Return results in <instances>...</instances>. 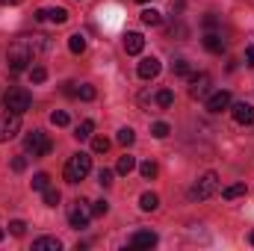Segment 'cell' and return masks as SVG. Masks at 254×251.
Wrapping results in <instances>:
<instances>
[{"mask_svg": "<svg viewBox=\"0 0 254 251\" xmlns=\"http://www.w3.org/2000/svg\"><path fill=\"white\" fill-rule=\"evenodd\" d=\"M77 95H80L83 101H95V95H98V92H95V86H80V89H77Z\"/></svg>", "mask_w": 254, "mask_h": 251, "instance_id": "1f68e13d", "label": "cell"}, {"mask_svg": "<svg viewBox=\"0 0 254 251\" xmlns=\"http://www.w3.org/2000/svg\"><path fill=\"white\" fill-rule=\"evenodd\" d=\"M24 231H27V225H24L21 219H15V222H9V234H15V237H24Z\"/></svg>", "mask_w": 254, "mask_h": 251, "instance_id": "836d02e7", "label": "cell"}, {"mask_svg": "<svg viewBox=\"0 0 254 251\" xmlns=\"http://www.w3.org/2000/svg\"><path fill=\"white\" fill-rule=\"evenodd\" d=\"M33 60H36V51H33V45L27 42V36H21L18 42H12L9 51H6V65H9L15 74H18V71H27Z\"/></svg>", "mask_w": 254, "mask_h": 251, "instance_id": "6da1fadb", "label": "cell"}, {"mask_svg": "<svg viewBox=\"0 0 254 251\" xmlns=\"http://www.w3.org/2000/svg\"><path fill=\"white\" fill-rule=\"evenodd\" d=\"M139 207H142L145 213H151V210H157V207H160V198H157L154 192H145V195L139 198Z\"/></svg>", "mask_w": 254, "mask_h": 251, "instance_id": "e0dca14e", "label": "cell"}, {"mask_svg": "<svg viewBox=\"0 0 254 251\" xmlns=\"http://www.w3.org/2000/svg\"><path fill=\"white\" fill-rule=\"evenodd\" d=\"M139 3H148V0H139Z\"/></svg>", "mask_w": 254, "mask_h": 251, "instance_id": "7bdbcfd3", "label": "cell"}, {"mask_svg": "<svg viewBox=\"0 0 254 251\" xmlns=\"http://www.w3.org/2000/svg\"><path fill=\"white\" fill-rule=\"evenodd\" d=\"M60 249H63V243L57 237H39L33 243V251H60Z\"/></svg>", "mask_w": 254, "mask_h": 251, "instance_id": "9a60e30c", "label": "cell"}, {"mask_svg": "<svg viewBox=\"0 0 254 251\" xmlns=\"http://www.w3.org/2000/svg\"><path fill=\"white\" fill-rule=\"evenodd\" d=\"M98 184H101V187H110V184H113V172H110V169H101V172H98Z\"/></svg>", "mask_w": 254, "mask_h": 251, "instance_id": "e575fe53", "label": "cell"}, {"mask_svg": "<svg viewBox=\"0 0 254 251\" xmlns=\"http://www.w3.org/2000/svg\"><path fill=\"white\" fill-rule=\"evenodd\" d=\"M18 3H24V0H0V6H18Z\"/></svg>", "mask_w": 254, "mask_h": 251, "instance_id": "ab89813d", "label": "cell"}, {"mask_svg": "<svg viewBox=\"0 0 254 251\" xmlns=\"http://www.w3.org/2000/svg\"><path fill=\"white\" fill-rule=\"evenodd\" d=\"M204 48H207L210 54H222V51H225V39H222L219 33H207V36H204Z\"/></svg>", "mask_w": 254, "mask_h": 251, "instance_id": "2e32d148", "label": "cell"}, {"mask_svg": "<svg viewBox=\"0 0 254 251\" xmlns=\"http://www.w3.org/2000/svg\"><path fill=\"white\" fill-rule=\"evenodd\" d=\"M18 130H21V116L6 110V113L0 116V142H9V139H15V136H18Z\"/></svg>", "mask_w": 254, "mask_h": 251, "instance_id": "52a82bcc", "label": "cell"}, {"mask_svg": "<svg viewBox=\"0 0 254 251\" xmlns=\"http://www.w3.org/2000/svg\"><path fill=\"white\" fill-rule=\"evenodd\" d=\"M216 189H219V175L216 172H207L204 178L195 181V187L190 189V198L192 201H207V198L216 195Z\"/></svg>", "mask_w": 254, "mask_h": 251, "instance_id": "277c9868", "label": "cell"}, {"mask_svg": "<svg viewBox=\"0 0 254 251\" xmlns=\"http://www.w3.org/2000/svg\"><path fill=\"white\" fill-rule=\"evenodd\" d=\"M48 187H51V178H48L45 172H39V175H33V189H39V192H45Z\"/></svg>", "mask_w": 254, "mask_h": 251, "instance_id": "d4e9b609", "label": "cell"}, {"mask_svg": "<svg viewBox=\"0 0 254 251\" xmlns=\"http://www.w3.org/2000/svg\"><path fill=\"white\" fill-rule=\"evenodd\" d=\"M92 130H95V122H89V119H86V122H80V125H77L74 139H89V136H92Z\"/></svg>", "mask_w": 254, "mask_h": 251, "instance_id": "44dd1931", "label": "cell"}, {"mask_svg": "<svg viewBox=\"0 0 254 251\" xmlns=\"http://www.w3.org/2000/svg\"><path fill=\"white\" fill-rule=\"evenodd\" d=\"M24 148H27V154H33V157H48L54 145H51L48 133H42V130H33V133H27V139H24Z\"/></svg>", "mask_w": 254, "mask_h": 251, "instance_id": "5b68a950", "label": "cell"}, {"mask_svg": "<svg viewBox=\"0 0 254 251\" xmlns=\"http://www.w3.org/2000/svg\"><path fill=\"white\" fill-rule=\"evenodd\" d=\"M172 71H175L178 77H190V63H187V60H175V63H172Z\"/></svg>", "mask_w": 254, "mask_h": 251, "instance_id": "83f0119b", "label": "cell"}, {"mask_svg": "<svg viewBox=\"0 0 254 251\" xmlns=\"http://www.w3.org/2000/svg\"><path fill=\"white\" fill-rule=\"evenodd\" d=\"M0 240H3V231H0Z\"/></svg>", "mask_w": 254, "mask_h": 251, "instance_id": "b9f144b4", "label": "cell"}, {"mask_svg": "<svg viewBox=\"0 0 254 251\" xmlns=\"http://www.w3.org/2000/svg\"><path fill=\"white\" fill-rule=\"evenodd\" d=\"M139 175H142L145 181H151V178H157V163H154V160H145V163L139 166Z\"/></svg>", "mask_w": 254, "mask_h": 251, "instance_id": "603a6c76", "label": "cell"}, {"mask_svg": "<svg viewBox=\"0 0 254 251\" xmlns=\"http://www.w3.org/2000/svg\"><path fill=\"white\" fill-rule=\"evenodd\" d=\"M125 51L127 54H142V51H145V36H142V33H127L125 36Z\"/></svg>", "mask_w": 254, "mask_h": 251, "instance_id": "5bb4252c", "label": "cell"}, {"mask_svg": "<svg viewBox=\"0 0 254 251\" xmlns=\"http://www.w3.org/2000/svg\"><path fill=\"white\" fill-rule=\"evenodd\" d=\"M74 86H77V83H65V86H63V92L68 95V98H74V95H77V89H74Z\"/></svg>", "mask_w": 254, "mask_h": 251, "instance_id": "f35d334b", "label": "cell"}, {"mask_svg": "<svg viewBox=\"0 0 254 251\" xmlns=\"http://www.w3.org/2000/svg\"><path fill=\"white\" fill-rule=\"evenodd\" d=\"M151 246H157V234L154 231H136L130 237V249H151Z\"/></svg>", "mask_w": 254, "mask_h": 251, "instance_id": "30bf717a", "label": "cell"}, {"mask_svg": "<svg viewBox=\"0 0 254 251\" xmlns=\"http://www.w3.org/2000/svg\"><path fill=\"white\" fill-rule=\"evenodd\" d=\"M89 172H92V157H89V154H83V151H77V154H71V157H68L63 175H65V181H68V184H80Z\"/></svg>", "mask_w": 254, "mask_h": 251, "instance_id": "7a4b0ae2", "label": "cell"}, {"mask_svg": "<svg viewBox=\"0 0 254 251\" xmlns=\"http://www.w3.org/2000/svg\"><path fill=\"white\" fill-rule=\"evenodd\" d=\"M190 83H192V86H190L192 98H204V95H207V89H210V74H195Z\"/></svg>", "mask_w": 254, "mask_h": 251, "instance_id": "7c38bea8", "label": "cell"}, {"mask_svg": "<svg viewBox=\"0 0 254 251\" xmlns=\"http://www.w3.org/2000/svg\"><path fill=\"white\" fill-rule=\"evenodd\" d=\"M68 48H71V54H83V51H86V39H83V33H74V36L68 39Z\"/></svg>", "mask_w": 254, "mask_h": 251, "instance_id": "ffe728a7", "label": "cell"}, {"mask_svg": "<svg viewBox=\"0 0 254 251\" xmlns=\"http://www.w3.org/2000/svg\"><path fill=\"white\" fill-rule=\"evenodd\" d=\"M45 204H48V207H57V204H60V192H57L54 187L45 189Z\"/></svg>", "mask_w": 254, "mask_h": 251, "instance_id": "4dcf8cb0", "label": "cell"}, {"mask_svg": "<svg viewBox=\"0 0 254 251\" xmlns=\"http://www.w3.org/2000/svg\"><path fill=\"white\" fill-rule=\"evenodd\" d=\"M107 148H110V142H107L104 136H95V139H92V151H95V154H107Z\"/></svg>", "mask_w": 254, "mask_h": 251, "instance_id": "f546056e", "label": "cell"}, {"mask_svg": "<svg viewBox=\"0 0 254 251\" xmlns=\"http://www.w3.org/2000/svg\"><path fill=\"white\" fill-rule=\"evenodd\" d=\"M89 219H92V207L86 204V201H74L71 204V210H68V222H71V228H86L89 225Z\"/></svg>", "mask_w": 254, "mask_h": 251, "instance_id": "8992f818", "label": "cell"}, {"mask_svg": "<svg viewBox=\"0 0 254 251\" xmlns=\"http://www.w3.org/2000/svg\"><path fill=\"white\" fill-rule=\"evenodd\" d=\"M246 63H249V68H254V45L246 48Z\"/></svg>", "mask_w": 254, "mask_h": 251, "instance_id": "74e56055", "label": "cell"}, {"mask_svg": "<svg viewBox=\"0 0 254 251\" xmlns=\"http://www.w3.org/2000/svg\"><path fill=\"white\" fill-rule=\"evenodd\" d=\"M172 104H175V92H172V89H160V92H157V107L169 110Z\"/></svg>", "mask_w": 254, "mask_h": 251, "instance_id": "d6986e66", "label": "cell"}, {"mask_svg": "<svg viewBox=\"0 0 254 251\" xmlns=\"http://www.w3.org/2000/svg\"><path fill=\"white\" fill-rule=\"evenodd\" d=\"M30 104H33V98H30V92H27V89H21V86H12V89L3 95V107H6L9 113L24 116V113L30 110Z\"/></svg>", "mask_w": 254, "mask_h": 251, "instance_id": "3957f363", "label": "cell"}, {"mask_svg": "<svg viewBox=\"0 0 254 251\" xmlns=\"http://www.w3.org/2000/svg\"><path fill=\"white\" fill-rule=\"evenodd\" d=\"M24 169H27V160L24 157H15L12 160V172H24Z\"/></svg>", "mask_w": 254, "mask_h": 251, "instance_id": "8d00e7d4", "label": "cell"}, {"mask_svg": "<svg viewBox=\"0 0 254 251\" xmlns=\"http://www.w3.org/2000/svg\"><path fill=\"white\" fill-rule=\"evenodd\" d=\"M107 210H110V204H107V201H104V198H101V201H95V204H92V216H107Z\"/></svg>", "mask_w": 254, "mask_h": 251, "instance_id": "d6a6232c", "label": "cell"}, {"mask_svg": "<svg viewBox=\"0 0 254 251\" xmlns=\"http://www.w3.org/2000/svg\"><path fill=\"white\" fill-rule=\"evenodd\" d=\"M133 169H136V157H130V154L119 157V166H116V172H119V175H130Z\"/></svg>", "mask_w": 254, "mask_h": 251, "instance_id": "ac0fdd59", "label": "cell"}, {"mask_svg": "<svg viewBox=\"0 0 254 251\" xmlns=\"http://www.w3.org/2000/svg\"><path fill=\"white\" fill-rule=\"evenodd\" d=\"M160 21H163V18H160L157 9H145V12H142V24H145V27H157Z\"/></svg>", "mask_w": 254, "mask_h": 251, "instance_id": "7402d4cb", "label": "cell"}, {"mask_svg": "<svg viewBox=\"0 0 254 251\" xmlns=\"http://www.w3.org/2000/svg\"><path fill=\"white\" fill-rule=\"evenodd\" d=\"M151 133H154V136H157V139H166V136H169V133H172V127L166 125V122H157V125L151 127Z\"/></svg>", "mask_w": 254, "mask_h": 251, "instance_id": "f1b7e54d", "label": "cell"}, {"mask_svg": "<svg viewBox=\"0 0 254 251\" xmlns=\"http://www.w3.org/2000/svg\"><path fill=\"white\" fill-rule=\"evenodd\" d=\"M133 142H136V133H133L130 127H122V130H119V145H125V148H130Z\"/></svg>", "mask_w": 254, "mask_h": 251, "instance_id": "cb8c5ba5", "label": "cell"}, {"mask_svg": "<svg viewBox=\"0 0 254 251\" xmlns=\"http://www.w3.org/2000/svg\"><path fill=\"white\" fill-rule=\"evenodd\" d=\"M252 246H254V234H252Z\"/></svg>", "mask_w": 254, "mask_h": 251, "instance_id": "60d3db41", "label": "cell"}, {"mask_svg": "<svg viewBox=\"0 0 254 251\" xmlns=\"http://www.w3.org/2000/svg\"><path fill=\"white\" fill-rule=\"evenodd\" d=\"M30 80H33V83H45V80H48V71H45L42 65H30Z\"/></svg>", "mask_w": 254, "mask_h": 251, "instance_id": "484cf974", "label": "cell"}, {"mask_svg": "<svg viewBox=\"0 0 254 251\" xmlns=\"http://www.w3.org/2000/svg\"><path fill=\"white\" fill-rule=\"evenodd\" d=\"M36 18H39V21H54V24H65V21H68V12H65L63 6H57V9H39V12H36Z\"/></svg>", "mask_w": 254, "mask_h": 251, "instance_id": "4fadbf2b", "label": "cell"}, {"mask_svg": "<svg viewBox=\"0 0 254 251\" xmlns=\"http://www.w3.org/2000/svg\"><path fill=\"white\" fill-rule=\"evenodd\" d=\"M231 107V92H213L210 98H207V110L210 113H222V110H228Z\"/></svg>", "mask_w": 254, "mask_h": 251, "instance_id": "9c48e42d", "label": "cell"}, {"mask_svg": "<svg viewBox=\"0 0 254 251\" xmlns=\"http://www.w3.org/2000/svg\"><path fill=\"white\" fill-rule=\"evenodd\" d=\"M51 122H54L57 127H65V125H68V113H63V110H60V113H54V116H51Z\"/></svg>", "mask_w": 254, "mask_h": 251, "instance_id": "d590c367", "label": "cell"}, {"mask_svg": "<svg viewBox=\"0 0 254 251\" xmlns=\"http://www.w3.org/2000/svg\"><path fill=\"white\" fill-rule=\"evenodd\" d=\"M231 113H234V122H237V125H254V107L252 104L240 101V104L231 107Z\"/></svg>", "mask_w": 254, "mask_h": 251, "instance_id": "ba28073f", "label": "cell"}, {"mask_svg": "<svg viewBox=\"0 0 254 251\" xmlns=\"http://www.w3.org/2000/svg\"><path fill=\"white\" fill-rule=\"evenodd\" d=\"M136 71H139V77H142V80H154V77L160 74V60H157V57H145V60L139 63Z\"/></svg>", "mask_w": 254, "mask_h": 251, "instance_id": "8fae6325", "label": "cell"}, {"mask_svg": "<svg viewBox=\"0 0 254 251\" xmlns=\"http://www.w3.org/2000/svg\"><path fill=\"white\" fill-rule=\"evenodd\" d=\"M228 201H234V198H240V195H246V184H234V187H228L225 192H222Z\"/></svg>", "mask_w": 254, "mask_h": 251, "instance_id": "4316f807", "label": "cell"}]
</instances>
